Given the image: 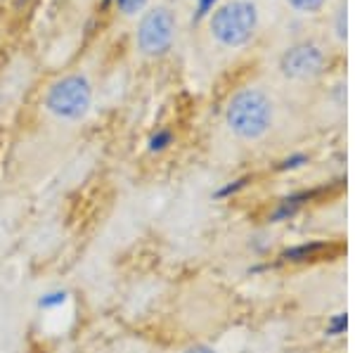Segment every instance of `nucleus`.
I'll return each mask as SVG.
<instances>
[{
    "instance_id": "f257e3e1",
    "label": "nucleus",
    "mask_w": 355,
    "mask_h": 353,
    "mask_svg": "<svg viewBox=\"0 0 355 353\" xmlns=\"http://www.w3.org/2000/svg\"><path fill=\"white\" fill-rule=\"evenodd\" d=\"M266 31V0H214L204 12L199 41L216 60H232L254 48Z\"/></svg>"
},
{
    "instance_id": "f03ea898",
    "label": "nucleus",
    "mask_w": 355,
    "mask_h": 353,
    "mask_svg": "<svg viewBox=\"0 0 355 353\" xmlns=\"http://www.w3.org/2000/svg\"><path fill=\"white\" fill-rule=\"evenodd\" d=\"M334 48L327 43L324 33L306 31V26H294L289 36L277 45L272 60L275 76L287 88H313L327 76Z\"/></svg>"
},
{
    "instance_id": "7ed1b4c3",
    "label": "nucleus",
    "mask_w": 355,
    "mask_h": 353,
    "mask_svg": "<svg viewBox=\"0 0 355 353\" xmlns=\"http://www.w3.org/2000/svg\"><path fill=\"white\" fill-rule=\"evenodd\" d=\"M223 121L237 140L261 142L277 121V100L263 83H246L227 98Z\"/></svg>"
},
{
    "instance_id": "20e7f679",
    "label": "nucleus",
    "mask_w": 355,
    "mask_h": 353,
    "mask_svg": "<svg viewBox=\"0 0 355 353\" xmlns=\"http://www.w3.org/2000/svg\"><path fill=\"white\" fill-rule=\"evenodd\" d=\"M185 12L171 0H157L133 21L130 45L133 53L145 62H159L168 57L180 43Z\"/></svg>"
},
{
    "instance_id": "39448f33",
    "label": "nucleus",
    "mask_w": 355,
    "mask_h": 353,
    "mask_svg": "<svg viewBox=\"0 0 355 353\" xmlns=\"http://www.w3.org/2000/svg\"><path fill=\"white\" fill-rule=\"evenodd\" d=\"M95 88L85 71H67L48 85L43 110L60 123H78L93 110Z\"/></svg>"
},
{
    "instance_id": "423d86ee",
    "label": "nucleus",
    "mask_w": 355,
    "mask_h": 353,
    "mask_svg": "<svg viewBox=\"0 0 355 353\" xmlns=\"http://www.w3.org/2000/svg\"><path fill=\"white\" fill-rule=\"evenodd\" d=\"M331 5L334 0H279V8L291 26H308L324 19Z\"/></svg>"
},
{
    "instance_id": "0eeeda50",
    "label": "nucleus",
    "mask_w": 355,
    "mask_h": 353,
    "mask_svg": "<svg viewBox=\"0 0 355 353\" xmlns=\"http://www.w3.org/2000/svg\"><path fill=\"white\" fill-rule=\"evenodd\" d=\"M322 21L327 43L334 48V53H343L348 43V0H334Z\"/></svg>"
},
{
    "instance_id": "6e6552de",
    "label": "nucleus",
    "mask_w": 355,
    "mask_h": 353,
    "mask_svg": "<svg viewBox=\"0 0 355 353\" xmlns=\"http://www.w3.org/2000/svg\"><path fill=\"white\" fill-rule=\"evenodd\" d=\"M157 0H116V10L125 21H135L145 10H150Z\"/></svg>"
},
{
    "instance_id": "1a4fd4ad",
    "label": "nucleus",
    "mask_w": 355,
    "mask_h": 353,
    "mask_svg": "<svg viewBox=\"0 0 355 353\" xmlns=\"http://www.w3.org/2000/svg\"><path fill=\"white\" fill-rule=\"evenodd\" d=\"M175 8H180L182 12H194V10H202V8H209L214 0H171Z\"/></svg>"
},
{
    "instance_id": "9d476101",
    "label": "nucleus",
    "mask_w": 355,
    "mask_h": 353,
    "mask_svg": "<svg viewBox=\"0 0 355 353\" xmlns=\"http://www.w3.org/2000/svg\"><path fill=\"white\" fill-rule=\"evenodd\" d=\"M182 353H216L211 346H204V344H197V346H190V349H185Z\"/></svg>"
}]
</instances>
